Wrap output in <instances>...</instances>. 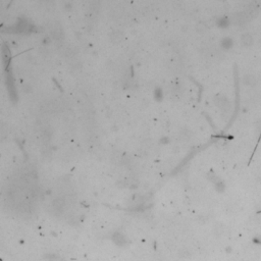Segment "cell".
I'll use <instances>...</instances> for the list:
<instances>
[{
    "mask_svg": "<svg viewBox=\"0 0 261 261\" xmlns=\"http://www.w3.org/2000/svg\"><path fill=\"white\" fill-rule=\"evenodd\" d=\"M155 96H156V98L157 99H160V98H161V90H159V89H157V90H155Z\"/></svg>",
    "mask_w": 261,
    "mask_h": 261,
    "instance_id": "cell-4",
    "label": "cell"
},
{
    "mask_svg": "<svg viewBox=\"0 0 261 261\" xmlns=\"http://www.w3.org/2000/svg\"><path fill=\"white\" fill-rule=\"evenodd\" d=\"M221 44H222V46H224L226 49H229V48H231V46L233 45V42H232L231 39H229V38H226V39L222 40Z\"/></svg>",
    "mask_w": 261,
    "mask_h": 261,
    "instance_id": "cell-1",
    "label": "cell"
},
{
    "mask_svg": "<svg viewBox=\"0 0 261 261\" xmlns=\"http://www.w3.org/2000/svg\"><path fill=\"white\" fill-rule=\"evenodd\" d=\"M121 38H123V35H121V32H113L111 34V39L115 42H118Z\"/></svg>",
    "mask_w": 261,
    "mask_h": 261,
    "instance_id": "cell-2",
    "label": "cell"
},
{
    "mask_svg": "<svg viewBox=\"0 0 261 261\" xmlns=\"http://www.w3.org/2000/svg\"><path fill=\"white\" fill-rule=\"evenodd\" d=\"M227 20L226 18H221V20H219L218 21V26L219 27H226L227 26Z\"/></svg>",
    "mask_w": 261,
    "mask_h": 261,
    "instance_id": "cell-3",
    "label": "cell"
}]
</instances>
